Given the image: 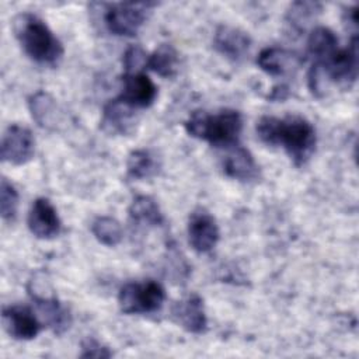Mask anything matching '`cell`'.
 <instances>
[{"instance_id": "obj_21", "label": "cell", "mask_w": 359, "mask_h": 359, "mask_svg": "<svg viewBox=\"0 0 359 359\" xmlns=\"http://www.w3.org/2000/svg\"><path fill=\"white\" fill-rule=\"evenodd\" d=\"M157 167V161L149 150H135L129 154L126 161L129 177L136 180H144L154 175Z\"/></svg>"}, {"instance_id": "obj_24", "label": "cell", "mask_w": 359, "mask_h": 359, "mask_svg": "<svg viewBox=\"0 0 359 359\" xmlns=\"http://www.w3.org/2000/svg\"><path fill=\"white\" fill-rule=\"evenodd\" d=\"M147 55L140 46H130L123 55V66L126 73L142 72L147 66Z\"/></svg>"}, {"instance_id": "obj_13", "label": "cell", "mask_w": 359, "mask_h": 359, "mask_svg": "<svg viewBox=\"0 0 359 359\" xmlns=\"http://www.w3.org/2000/svg\"><path fill=\"white\" fill-rule=\"evenodd\" d=\"M222 165L227 177L238 181H252L259 174L252 154L238 143L226 147Z\"/></svg>"}, {"instance_id": "obj_7", "label": "cell", "mask_w": 359, "mask_h": 359, "mask_svg": "<svg viewBox=\"0 0 359 359\" xmlns=\"http://www.w3.org/2000/svg\"><path fill=\"white\" fill-rule=\"evenodd\" d=\"M139 122L136 108L121 97L105 104L101 116V129L108 135H130Z\"/></svg>"}, {"instance_id": "obj_19", "label": "cell", "mask_w": 359, "mask_h": 359, "mask_svg": "<svg viewBox=\"0 0 359 359\" xmlns=\"http://www.w3.org/2000/svg\"><path fill=\"white\" fill-rule=\"evenodd\" d=\"M178 53L172 45L161 43L149 57L147 67L161 77H172L177 73Z\"/></svg>"}, {"instance_id": "obj_23", "label": "cell", "mask_w": 359, "mask_h": 359, "mask_svg": "<svg viewBox=\"0 0 359 359\" xmlns=\"http://www.w3.org/2000/svg\"><path fill=\"white\" fill-rule=\"evenodd\" d=\"M18 208V192L14 185L7 181V178H1L0 182V212L4 220H13L15 217Z\"/></svg>"}, {"instance_id": "obj_26", "label": "cell", "mask_w": 359, "mask_h": 359, "mask_svg": "<svg viewBox=\"0 0 359 359\" xmlns=\"http://www.w3.org/2000/svg\"><path fill=\"white\" fill-rule=\"evenodd\" d=\"M344 25L346 27V29L352 31L353 36H358V7H349L348 10L344 11Z\"/></svg>"}, {"instance_id": "obj_16", "label": "cell", "mask_w": 359, "mask_h": 359, "mask_svg": "<svg viewBox=\"0 0 359 359\" xmlns=\"http://www.w3.org/2000/svg\"><path fill=\"white\" fill-rule=\"evenodd\" d=\"M28 107L32 118L39 126L52 129L56 128V125L59 123V108L50 94L45 91H38L32 94L28 100Z\"/></svg>"}, {"instance_id": "obj_5", "label": "cell", "mask_w": 359, "mask_h": 359, "mask_svg": "<svg viewBox=\"0 0 359 359\" xmlns=\"http://www.w3.org/2000/svg\"><path fill=\"white\" fill-rule=\"evenodd\" d=\"M154 3H114L108 4L104 20L108 31L118 36H133L143 25Z\"/></svg>"}, {"instance_id": "obj_10", "label": "cell", "mask_w": 359, "mask_h": 359, "mask_svg": "<svg viewBox=\"0 0 359 359\" xmlns=\"http://www.w3.org/2000/svg\"><path fill=\"white\" fill-rule=\"evenodd\" d=\"M188 240L198 252H209L219 241L216 220L205 210H196L188 222Z\"/></svg>"}, {"instance_id": "obj_1", "label": "cell", "mask_w": 359, "mask_h": 359, "mask_svg": "<svg viewBox=\"0 0 359 359\" xmlns=\"http://www.w3.org/2000/svg\"><path fill=\"white\" fill-rule=\"evenodd\" d=\"M261 142L268 146H282L294 164H304L316 149V130L302 116H262L257 123Z\"/></svg>"}, {"instance_id": "obj_8", "label": "cell", "mask_w": 359, "mask_h": 359, "mask_svg": "<svg viewBox=\"0 0 359 359\" xmlns=\"http://www.w3.org/2000/svg\"><path fill=\"white\" fill-rule=\"evenodd\" d=\"M3 327L7 334L15 339H32L35 338L42 324L35 313L27 306H7L1 313Z\"/></svg>"}, {"instance_id": "obj_12", "label": "cell", "mask_w": 359, "mask_h": 359, "mask_svg": "<svg viewBox=\"0 0 359 359\" xmlns=\"http://www.w3.org/2000/svg\"><path fill=\"white\" fill-rule=\"evenodd\" d=\"M171 317L184 330L194 334H201L208 327L203 300L196 293L177 302L171 309Z\"/></svg>"}, {"instance_id": "obj_27", "label": "cell", "mask_w": 359, "mask_h": 359, "mask_svg": "<svg viewBox=\"0 0 359 359\" xmlns=\"http://www.w3.org/2000/svg\"><path fill=\"white\" fill-rule=\"evenodd\" d=\"M287 97V87L280 86L272 90V94L269 95V100H285Z\"/></svg>"}, {"instance_id": "obj_14", "label": "cell", "mask_w": 359, "mask_h": 359, "mask_svg": "<svg viewBox=\"0 0 359 359\" xmlns=\"http://www.w3.org/2000/svg\"><path fill=\"white\" fill-rule=\"evenodd\" d=\"M215 49L233 62H238L245 57L251 48L250 36L234 27L220 25L213 36Z\"/></svg>"}, {"instance_id": "obj_22", "label": "cell", "mask_w": 359, "mask_h": 359, "mask_svg": "<svg viewBox=\"0 0 359 359\" xmlns=\"http://www.w3.org/2000/svg\"><path fill=\"white\" fill-rule=\"evenodd\" d=\"M91 231L95 236V238L108 247H114L121 243L122 240V227L119 222L109 216H100L93 222Z\"/></svg>"}, {"instance_id": "obj_3", "label": "cell", "mask_w": 359, "mask_h": 359, "mask_svg": "<svg viewBox=\"0 0 359 359\" xmlns=\"http://www.w3.org/2000/svg\"><path fill=\"white\" fill-rule=\"evenodd\" d=\"M185 129L192 137L226 149L238 143L243 118L234 109H223L217 114L195 111L185 122Z\"/></svg>"}, {"instance_id": "obj_25", "label": "cell", "mask_w": 359, "mask_h": 359, "mask_svg": "<svg viewBox=\"0 0 359 359\" xmlns=\"http://www.w3.org/2000/svg\"><path fill=\"white\" fill-rule=\"evenodd\" d=\"M83 358H109L111 356V352L108 351V348L100 345L97 341H87L84 345H83V353H81Z\"/></svg>"}, {"instance_id": "obj_17", "label": "cell", "mask_w": 359, "mask_h": 359, "mask_svg": "<svg viewBox=\"0 0 359 359\" xmlns=\"http://www.w3.org/2000/svg\"><path fill=\"white\" fill-rule=\"evenodd\" d=\"M129 217L136 224L142 226H160L163 223V215L157 202L146 195L136 196L129 206Z\"/></svg>"}, {"instance_id": "obj_4", "label": "cell", "mask_w": 359, "mask_h": 359, "mask_svg": "<svg viewBox=\"0 0 359 359\" xmlns=\"http://www.w3.org/2000/svg\"><path fill=\"white\" fill-rule=\"evenodd\" d=\"M165 300L164 287L154 280L129 282L121 287L118 303L125 314H150L161 309Z\"/></svg>"}, {"instance_id": "obj_11", "label": "cell", "mask_w": 359, "mask_h": 359, "mask_svg": "<svg viewBox=\"0 0 359 359\" xmlns=\"http://www.w3.org/2000/svg\"><path fill=\"white\" fill-rule=\"evenodd\" d=\"M119 97L135 108H146L154 102L157 87L143 72L126 73L122 77V93Z\"/></svg>"}, {"instance_id": "obj_15", "label": "cell", "mask_w": 359, "mask_h": 359, "mask_svg": "<svg viewBox=\"0 0 359 359\" xmlns=\"http://www.w3.org/2000/svg\"><path fill=\"white\" fill-rule=\"evenodd\" d=\"M300 63L297 55L283 48H265L257 57V65L269 76H285L292 73Z\"/></svg>"}, {"instance_id": "obj_9", "label": "cell", "mask_w": 359, "mask_h": 359, "mask_svg": "<svg viewBox=\"0 0 359 359\" xmlns=\"http://www.w3.org/2000/svg\"><path fill=\"white\" fill-rule=\"evenodd\" d=\"M29 231L42 240L56 237L62 230V222L56 209L46 198H38L28 213Z\"/></svg>"}, {"instance_id": "obj_6", "label": "cell", "mask_w": 359, "mask_h": 359, "mask_svg": "<svg viewBox=\"0 0 359 359\" xmlns=\"http://www.w3.org/2000/svg\"><path fill=\"white\" fill-rule=\"evenodd\" d=\"M35 140L31 130L21 125H10L1 139V160L14 165L28 163L34 157Z\"/></svg>"}, {"instance_id": "obj_20", "label": "cell", "mask_w": 359, "mask_h": 359, "mask_svg": "<svg viewBox=\"0 0 359 359\" xmlns=\"http://www.w3.org/2000/svg\"><path fill=\"white\" fill-rule=\"evenodd\" d=\"M321 11V4L316 1H296L292 3L287 14H286V24L293 29L300 32L304 29L311 20L317 17Z\"/></svg>"}, {"instance_id": "obj_18", "label": "cell", "mask_w": 359, "mask_h": 359, "mask_svg": "<svg viewBox=\"0 0 359 359\" xmlns=\"http://www.w3.org/2000/svg\"><path fill=\"white\" fill-rule=\"evenodd\" d=\"M337 48H338V38L330 28L317 27L316 29L311 31L307 41V49L310 56H313L314 62H320L325 59Z\"/></svg>"}, {"instance_id": "obj_2", "label": "cell", "mask_w": 359, "mask_h": 359, "mask_svg": "<svg viewBox=\"0 0 359 359\" xmlns=\"http://www.w3.org/2000/svg\"><path fill=\"white\" fill-rule=\"evenodd\" d=\"M13 31L24 52L36 63L57 65L63 46L49 27L31 13H21L13 21Z\"/></svg>"}]
</instances>
